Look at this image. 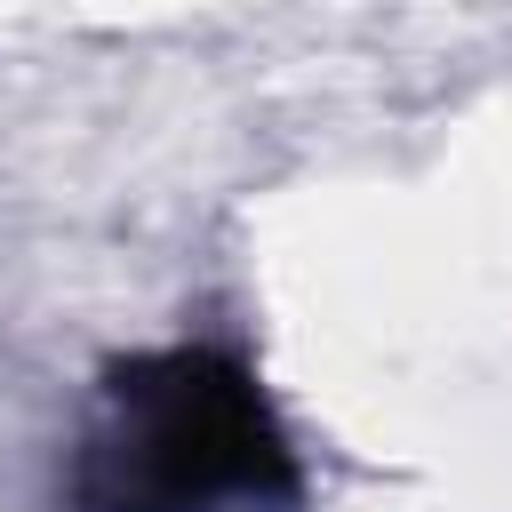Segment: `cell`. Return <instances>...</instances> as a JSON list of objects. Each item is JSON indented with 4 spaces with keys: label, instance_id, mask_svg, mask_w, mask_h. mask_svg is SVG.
<instances>
[{
    "label": "cell",
    "instance_id": "1",
    "mask_svg": "<svg viewBox=\"0 0 512 512\" xmlns=\"http://www.w3.org/2000/svg\"><path fill=\"white\" fill-rule=\"evenodd\" d=\"M304 448L256 360L208 336L112 352L64 448V512H304Z\"/></svg>",
    "mask_w": 512,
    "mask_h": 512
}]
</instances>
